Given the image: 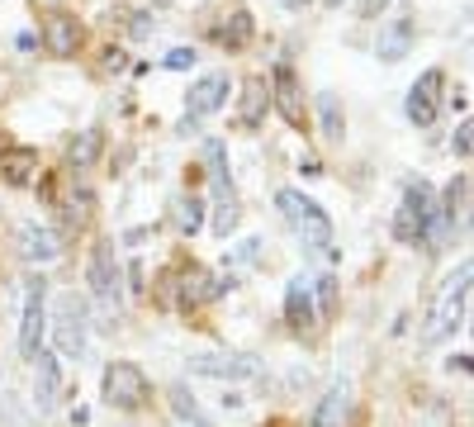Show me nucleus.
<instances>
[{
	"mask_svg": "<svg viewBox=\"0 0 474 427\" xmlns=\"http://www.w3.org/2000/svg\"><path fill=\"white\" fill-rule=\"evenodd\" d=\"M437 233V195L427 181H413L403 190V204L394 214V238L399 242H427Z\"/></svg>",
	"mask_w": 474,
	"mask_h": 427,
	"instance_id": "1",
	"label": "nucleus"
},
{
	"mask_svg": "<svg viewBox=\"0 0 474 427\" xmlns=\"http://www.w3.org/2000/svg\"><path fill=\"white\" fill-rule=\"evenodd\" d=\"M275 204H280V214L289 218V228H295L309 247H318V252H323V247L332 242V218L323 214V204L304 200L299 190H280V195H275Z\"/></svg>",
	"mask_w": 474,
	"mask_h": 427,
	"instance_id": "2",
	"label": "nucleus"
},
{
	"mask_svg": "<svg viewBox=\"0 0 474 427\" xmlns=\"http://www.w3.org/2000/svg\"><path fill=\"white\" fill-rule=\"evenodd\" d=\"M100 394H105V404L109 408H123V413H138L152 399V384L143 376V366H133V361H115L105 370V380H100Z\"/></svg>",
	"mask_w": 474,
	"mask_h": 427,
	"instance_id": "3",
	"label": "nucleus"
},
{
	"mask_svg": "<svg viewBox=\"0 0 474 427\" xmlns=\"http://www.w3.org/2000/svg\"><path fill=\"white\" fill-rule=\"evenodd\" d=\"M470 281H474V266L470 261H460V271L446 281V295H441V304H437V319H431L427 328V342H441V337H451L460 323H465V304H470Z\"/></svg>",
	"mask_w": 474,
	"mask_h": 427,
	"instance_id": "4",
	"label": "nucleus"
},
{
	"mask_svg": "<svg viewBox=\"0 0 474 427\" xmlns=\"http://www.w3.org/2000/svg\"><path fill=\"white\" fill-rule=\"evenodd\" d=\"M91 295H95L105 319H115L119 304H123V275H119V261H115V247L109 242H100L91 252Z\"/></svg>",
	"mask_w": 474,
	"mask_h": 427,
	"instance_id": "5",
	"label": "nucleus"
},
{
	"mask_svg": "<svg viewBox=\"0 0 474 427\" xmlns=\"http://www.w3.org/2000/svg\"><path fill=\"white\" fill-rule=\"evenodd\" d=\"M48 333V285L43 275H29L24 285V319H20V356H38V342Z\"/></svg>",
	"mask_w": 474,
	"mask_h": 427,
	"instance_id": "6",
	"label": "nucleus"
},
{
	"mask_svg": "<svg viewBox=\"0 0 474 427\" xmlns=\"http://www.w3.org/2000/svg\"><path fill=\"white\" fill-rule=\"evenodd\" d=\"M52 337H58V352L62 356H81V352H86V299H76V295H62L58 299V313H52Z\"/></svg>",
	"mask_w": 474,
	"mask_h": 427,
	"instance_id": "7",
	"label": "nucleus"
},
{
	"mask_svg": "<svg viewBox=\"0 0 474 427\" xmlns=\"http://www.w3.org/2000/svg\"><path fill=\"white\" fill-rule=\"evenodd\" d=\"M261 361L252 352H204L190 356V376H209V380H252Z\"/></svg>",
	"mask_w": 474,
	"mask_h": 427,
	"instance_id": "8",
	"label": "nucleus"
},
{
	"mask_svg": "<svg viewBox=\"0 0 474 427\" xmlns=\"http://www.w3.org/2000/svg\"><path fill=\"white\" fill-rule=\"evenodd\" d=\"M223 100H228V76H223V72L200 76V81H194V91L186 95V119H180V133H190L200 119H209Z\"/></svg>",
	"mask_w": 474,
	"mask_h": 427,
	"instance_id": "9",
	"label": "nucleus"
},
{
	"mask_svg": "<svg viewBox=\"0 0 474 427\" xmlns=\"http://www.w3.org/2000/svg\"><path fill=\"white\" fill-rule=\"evenodd\" d=\"M58 404H62V366L52 352H38L34 356V408L48 418Z\"/></svg>",
	"mask_w": 474,
	"mask_h": 427,
	"instance_id": "10",
	"label": "nucleus"
},
{
	"mask_svg": "<svg viewBox=\"0 0 474 427\" xmlns=\"http://www.w3.org/2000/svg\"><path fill=\"white\" fill-rule=\"evenodd\" d=\"M275 91H271V100L275 109L285 115L289 129H304V91H299V76H295V67L289 62H275Z\"/></svg>",
	"mask_w": 474,
	"mask_h": 427,
	"instance_id": "11",
	"label": "nucleus"
},
{
	"mask_svg": "<svg viewBox=\"0 0 474 427\" xmlns=\"http://www.w3.org/2000/svg\"><path fill=\"white\" fill-rule=\"evenodd\" d=\"M441 91H446L441 72H423V76H417V86L408 91V119L427 129V123L437 119V109H441Z\"/></svg>",
	"mask_w": 474,
	"mask_h": 427,
	"instance_id": "12",
	"label": "nucleus"
},
{
	"mask_svg": "<svg viewBox=\"0 0 474 427\" xmlns=\"http://www.w3.org/2000/svg\"><path fill=\"white\" fill-rule=\"evenodd\" d=\"M20 252H24V261H34V266H48V261L62 257V233H52L43 224H24L20 228Z\"/></svg>",
	"mask_w": 474,
	"mask_h": 427,
	"instance_id": "13",
	"label": "nucleus"
},
{
	"mask_svg": "<svg viewBox=\"0 0 474 427\" xmlns=\"http://www.w3.org/2000/svg\"><path fill=\"white\" fill-rule=\"evenodd\" d=\"M417 43V24L413 20H389L380 29V43H375V58L380 62H403Z\"/></svg>",
	"mask_w": 474,
	"mask_h": 427,
	"instance_id": "14",
	"label": "nucleus"
},
{
	"mask_svg": "<svg viewBox=\"0 0 474 427\" xmlns=\"http://www.w3.org/2000/svg\"><path fill=\"white\" fill-rule=\"evenodd\" d=\"M43 43H48L52 58H72V52L81 48V24H76L72 15H48V24H43Z\"/></svg>",
	"mask_w": 474,
	"mask_h": 427,
	"instance_id": "15",
	"label": "nucleus"
},
{
	"mask_svg": "<svg viewBox=\"0 0 474 427\" xmlns=\"http://www.w3.org/2000/svg\"><path fill=\"white\" fill-rule=\"evenodd\" d=\"M285 319H289V328H313V290H309V281L304 275H295L289 281V290H285Z\"/></svg>",
	"mask_w": 474,
	"mask_h": 427,
	"instance_id": "16",
	"label": "nucleus"
},
{
	"mask_svg": "<svg viewBox=\"0 0 474 427\" xmlns=\"http://www.w3.org/2000/svg\"><path fill=\"white\" fill-rule=\"evenodd\" d=\"M266 105H271L266 81H261V76H247V86H242V109H237V123H242V129H257V123L266 119Z\"/></svg>",
	"mask_w": 474,
	"mask_h": 427,
	"instance_id": "17",
	"label": "nucleus"
},
{
	"mask_svg": "<svg viewBox=\"0 0 474 427\" xmlns=\"http://www.w3.org/2000/svg\"><path fill=\"white\" fill-rule=\"evenodd\" d=\"M34 171H38L34 147H5V153H0V176H5L10 186H29Z\"/></svg>",
	"mask_w": 474,
	"mask_h": 427,
	"instance_id": "18",
	"label": "nucleus"
},
{
	"mask_svg": "<svg viewBox=\"0 0 474 427\" xmlns=\"http://www.w3.org/2000/svg\"><path fill=\"white\" fill-rule=\"evenodd\" d=\"M214 38H218L223 48H233V52H237V48H247V43H252V15H247L242 5H233V10H228V20H223L218 29H214Z\"/></svg>",
	"mask_w": 474,
	"mask_h": 427,
	"instance_id": "19",
	"label": "nucleus"
},
{
	"mask_svg": "<svg viewBox=\"0 0 474 427\" xmlns=\"http://www.w3.org/2000/svg\"><path fill=\"white\" fill-rule=\"evenodd\" d=\"M342 418H346V384H332L313 413V427H342Z\"/></svg>",
	"mask_w": 474,
	"mask_h": 427,
	"instance_id": "20",
	"label": "nucleus"
},
{
	"mask_svg": "<svg viewBox=\"0 0 474 427\" xmlns=\"http://www.w3.org/2000/svg\"><path fill=\"white\" fill-rule=\"evenodd\" d=\"M318 115H323V133H328V143H342L346 138V115H342V100L337 95H318Z\"/></svg>",
	"mask_w": 474,
	"mask_h": 427,
	"instance_id": "21",
	"label": "nucleus"
},
{
	"mask_svg": "<svg viewBox=\"0 0 474 427\" xmlns=\"http://www.w3.org/2000/svg\"><path fill=\"white\" fill-rule=\"evenodd\" d=\"M100 147H105V138L95 133V129H86V133L72 138V147H67V162H72V167H91V162L100 157Z\"/></svg>",
	"mask_w": 474,
	"mask_h": 427,
	"instance_id": "22",
	"label": "nucleus"
},
{
	"mask_svg": "<svg viewBox=\"0 0 474 427\" xmlns=\"http://www.w3.org/2000/svg\"><path fill=\"white\" fill-rule=\"evenodd\" d=\"M176 224H180V233H200L204 228V200L194 195V190L176 200Z\"/></svg>",
	"mask_w": 474,
	"mask_h": 427,
	"instance_id": "23",
	"label": "nucleus"
},
{
	"mask_svg": "<svg viewBox=\"0 0 474 427\" xmlns=\"http://www.w3.org/2000/svg\"><path fill=\"white\" fill-rule=\"evenodd\" d=\"M204 162H209V176H214L218 190H233L228 181V153H223V138H209L204 143Z\"/></svg>",
	"mask_w": 474,
	"mask_h": 427,
	"instance_id": "24",
	"label": "nucleus"
},
{
	"mask_svg": "<svg viewBox=\"0 0 474 427\" xmlns=\"http://www.w3.org/2000/svg\"><path fill=\"white\" fill-rule=\"evenodd\" d=\"M237 224H242L237 200H233V190H223V204L214 210V233H218V238H228V233H237Z\"/></svg>",
	"mask_w": 474,
	"mask_h": 427,
	"instance_id": "25",
	"label": "nucleus"
},
{
	"mask_svg": "<svg viewBox=\"0 0 474 427\" xmlns=\"http://www.w3.org/2000/svg\"><path fill=\"white\" fill-rule=\"evenodd\" d=\"M309 290L318 295V309H323V319H332V313H337V281H332V275H318Z\"/></svg>",
	"mask_w": 474,
	"mask_h": 427,
	"instance_id": "26",
	"label": "nucleus"
},
{
	"mask_svg": "<svg viewBox=\"0 0 474 427\" xmlns=\"http://www.w3.org/2000/svg\"><path fill=\"white\" fill-rule=\"evenodd\" d=\"M171 404H176V418H186V423H204V418H200V408H194V394L186 390V384H176V390H171Z\"/></svg>",
	"mask_w": 474,
	"mask_h": 427,
	"instance_id": "27",
	"label": "nucleus"
},
{
	"mask_svg": "<svg viewBox=\"0 0 474 427\" xmlns=\"http://www.w3.org/2000/svg\"><path fill=\"white\" fill-rule=\"evenodd\" d=\"M166 67H171V72H190V67H194V48H171V52H166Z\"/></svg>",
	"mask_w": 474,
	"mask_h": 427,
	"instance_id": "28",
	"label": "nucleus"
},
{
	"mask_svg": "<svg viewBox=\"0 0 474 427\" xmlns=\"http://www.w3.org/2000/svg\"><path fill=\"white\" fill-rule=\"evenodd\" d=\"M470 147H474V129H470V119H465V123L455 129V153H460V157H470Z\"/></svg>",
	"mask_w": 474,
	"mask_h": 427,
	"instance_id": "29",
	"label": "nucleus"
},
{
	"mask_svg": "<svg viewBox=\"0 0 474 427\" xmlns=\"http://www.w3.org/2000/svg\"><path fill=\"white\" fill-rule=\"evenodd\" d=\"M257 257H261V238H247L242 247H237V261H242V266H252Z\"/></svg>",
	"mask_w": 474,
	"mask_h": 427,
	"instance_id": "30",
	"label": "nucleus"
},
{
	"mask_svg": "<svg viewBox=\"0 0 474 427\" xmlns=\"http://www.w3.org/2000/svg\"><path fill=\"white\" fill-rule=\"evenodd\" d=\"M123 62H129V58H123L119 48H105V67H109V72H123Z\"/></svg>",
	"mask_w": 474,
	"mask_h": 427,
	"instance_id": "31",
	"label": "nucleus"
},
{
	"mask_svg": "<svg viewBox=\"0 0 474 427\" xmlns=\"http://www.w3.org/2000/svg\"><path fill=\"white\" fill-rule=\"evenodd\" d=\"M384 5H389V0H360V15H366V20H375Z\"/></svg>",
	"mask_w": 474,
	"mask_h": 427,
	"instance_id": "32",
	"label": "nucleus"
},
{
	"mask_svg": "<svg viewBox=\"0 0 474 427\" xmlns=\"http://www.w3.org/2000/svg\"><path fill=\"white\" fill-rule=\"evenodd\" d=\"M129 34H133V38H147V15H133V24H129Z\"/></svg>",
	"mask_w": 474,
	"mask_h": 427,
	"instance_id": "33",
	"label": "nucleus"
},
{
	"mask_svg": "<svg viewBox=\"0 0 474 427\" xmlns=\"http://www.w3.org/2000/svg\"><path fill=\"white\" fill-rule=\"evenodd\" d=\"M446 366H451V370H460V376H465V370H470V352H460V356H451V361H446Z\"/></svg>",
	"mask_w": 474,
	"mask_h": 427,
	"instance_id": "34",
	"label": "nucleus"
},
{
	"mask_svg": "<svg viewBox=\"0 0 474 427\" xmlns=\"http://www.w3.org/2000/svg\"><path fill=\"white\" fill-rule=\"evenodd\" d=\"M285 5H289V10H299V5H309V0H285Z\"/></svg>",
	"mask_w": 474,
	"mask_h": 427,
	"instance_id": "35",
	"label": "nucleus"
},
{
	"mask_svg": "<svg viewBox=\"0 0 474 427\" xmlns=\"http://www.w3.org/2000/svg\"><path fill=\"white\" fill-rule=\"evenodd\" d=\"M323 5H342V0H323Z\"/></svg>",
	"mask_w": 474,
	"mask_h": 427,
	"instance_id": "36",
	"label": "nucleus"
}]
</instances>
